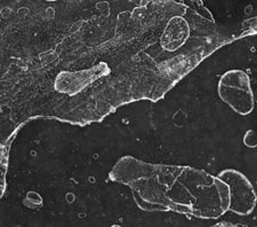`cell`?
Masks as SVG:
<instances>
[{
    "instance_id": "1",
    "label": "cell",
    "mask_w": 257,
    "mask_h": 227,
    "mask_svg": "<svg viewBox=\"0 0 257 227\" xmlns=\"http://www.w3.org/2000/svg\"><path fill=\"white\" fill-rule=\"evenodd\" d=\"M217 92L223 102L241 116H247L254 110V91L250 77L241 69L227 70L221 76Z\"/></svg>"
},
{
    "instance_id": "2",
    "label": "cell",
    "mask_w": 257,
    "mask_h": 227,
    "mask_svg": "<svg viewBox=\"0 0 257 227\" xmlns=\"http://www.w3.org/2000/svg\"><path fill=\"white\" fill-rule=\"evenodd\" d=\"M216 177L230 189L229 211L242 217L254 212L257 205V193L248 177L235 169H224Z\"/></svg>"
},
{
    "instance_id": "3",
    "label": "cell",
    "mask_w": 257,
    "mask_h": 227,
    "mask_svg": "<svg viewBox=\"0 0 257 227\" xmlns=\"http://www.w3.org/2000/svg\"><path fill=\"white\" fill-rule=\"evenodd\" d=\"M190 37V26L182 16H173L161 35V46L167 52H175L186 43Z\"/></svg>"
},
{
    "instance_id": "4",
    "label": "cell",
    "mask_w": 257,
    "mask_h": 227,
    "mask_svg": "<svg viewBox=\"0 0 257 227\" xmlns=\"http://www.w3.org/2000/svg\"><path fill=\"white\" fill-rule=\"evenodd\" d=\"M243 144L249 148L257 147V134L254 130H248L243 135Z\"/></svg>"
},
{
    "instance_id": "5",
    "label": "cell",
    "mask_w": 257,
    "mask_h": 227,
    "mask_svg": "<svg viewBox=\"0 0 257 227\" xmlns=\"http://www.w3.org/2000/svg\"><path fill=\"white\" fill-rule=\"evenodd\" d=\"M211 227H238L237 225L232 224V222H227V221H221V222H216Z\"/></svg>"
},
{
    "instance_id": "6",
    "label": "cell",
    "mask_w": 257,
    "mask_h": 227,
    "mask_svg": "<svg viewBox=\"0 0 257 227\" xmlns=\"http://www.w3.org/2000/svg\"><path fill=\"white\" fill-rule=\"evenodd\" d=\"M254 101L257 102V90H256V92H254Z\"/></svg>"
},
{
    "instance_id": "7",
    "label": "cell",
    "mask_w": 257,
    "mask_h": 227,
    "mask_svg": "<svg viewBox=\"0 0 257 227\" xmlns=\"http://www.w3.org/2000/svg\"><path fill=\"white\" fill-rule=\"evenodd\" d=\"M0 159H2V148H0Z\"/></svg>"
},
{
    "instance_id": "8",
    "label": "cell",
    "mask_w": 257,
    "mask_h": 227,
    "mask_svg": "<svg viewBox=\"0 0 257 227\" xmlns=\"http://www.w3.org/2000/svg\"><path fill=\"white\" fill-rule=\"evenodd\" d=\"M112 227H121V226H119V225H113Z\"/></svg>"
}]
</instances>
